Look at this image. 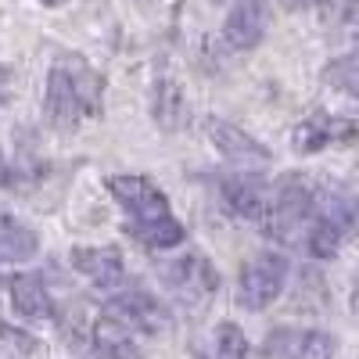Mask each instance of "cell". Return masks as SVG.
I'll list each match as a JSON object with an SVG mask.
<instances>
[{
  "instance_id": "6da1fadb",
  "label": "cell",
  "mask_w": 359,
  "mask_h": 359,
  "mask_svg": "<svg viewBox=\"0 0 359 359\" xmlns=\"http://www.w3.org/2000/svg\"><path fill=\"white\" fill-rule=\"evenodd\" d=\"M101 111V76L76 57L54 62L47 76L43 115L54 130H72L79 118Z\"/></svg>"
},
{
  "instance_id": "7a4b0ae2",
  "label": "cell",
  "mask_w": 359,
  "mask_h": 359,
  "mask_svg": "<svg viewBox=\"0 0 359 359\" xmlns=\"http://www.w3.org/2000/svg\"><path fill=\"white\" fill-rule=\"evenodd\" d=\"M359 233V198L338 184L316 187L313 219L306 226V245L316 259H334L348 237Z\"/></svg>"
},
{
  "instance_id": "3957f363",
  "label": "cell",
  "mask_w": 359,
  "mask_h": 359,
  "mask_svg": "<svg viewBox=\"0 0 359 359\" xmlns=\"http://www.w3.org/2000/svg\"><path fill=\"white\" fill-rule=\"evenodd\" d=\"M313 205H316V187L306 176H284L273 187V194L266 198V212H262V226L273 241H298L313 219Z\"/></svg>"
},
{
  "instance_id": "277c9868",
  "label": "cell",
  "mask_w": 359,
  "mask_h": 359,
  "mask_svg": "<svg viewBox=\"0 0 359 359\" xmlns=\"http://www.w3.org/2000/svg\"><path fill=\"white\" fill-rule=\"evenodd\" d=\"M158 273H162L165 287L180 298V302H187V306L208 302V298L216 294V287H219L216 266L208 262L205 255H198V252H187V255H180V259L165 262Z\"/></svg>"
},
{
  "instance_id": "5b68a950",
  "label": "cell",
  "mask_w": 359,
  "mask_h": 359,
  "mask_svg": "<svg viewBox=\"0 0 359 359\" xmlns=\"http://www.w3.org/2000/svg\"><path fill=\"white\" fill-rule=\"evenodd\" d=\"M284 280H287V259L284 255H255L245 269H241V280H237V302L245 309L259 313L266 306L277 302V294L284 291Z\"/></svg>"
},
{
  "instance_id": "8992f818",
  "label": "cell",
  "mask_w": 359,
  "mask_h": 359,
  "mask_svg": "<svg viewBox=\"0 0 359 359\" xmlns=\"http://www.w3.org/2000/svg\"><path fill=\"white\" fill-rule=\"evenodd\" d=\"M108 191L130 212V223H155L169 216L165 194L147 176H108Z\"/></svg>"
},
{
  "instance_id": "52a82bcc",
  "label": "cell",
  "mask_w": 359,
  "mask_h": 359,
  "mask_svg": "<svg viewBox=\"0 0 359 359\" xmlns=\"http://www.w3.org/2000/svg\"><path fill=\"white\" fill-rule=\"evenodd\" d=\"M338 341L316 327H280L269 334L266 352L277 359H334Z\"/></svg>"
},
{
  "instance_id": "ba28073f",
  "label": "cell",
  "mask_w": 359,
  "mask_h": 359,
  "mask_svg": "<svg viewBox=\"0 0 359 359\" xmlns=\"http://www.w3.org/2000/svg\"><path fill=\"white\" fill-rule=\"evenodd\" d=\"M104 313L115 316L118 323H126L130 331H147V334L162 331V327L169 323L165 306L147 291H123L118 298H111V302L104 306Z\"/></svg>"
},
{
  "instance_id": "9c48e42d",
  "label": "cell",
  "mask_w": 359,
  "mask_h": 359,
  "mask_svg": "<svg viewBox=\"0 0 359 359\" xmlns=\"http://www.w3.org/2000/svg\"><path fill=\"white\" fill-rule=\"evenodd\" d=\"M355 137H359V118H341V115L316 111L294 130V151L313 155L327 144H345V140H355Z\"/></svg>"
},
{
  "instance_id": "30bf717a",
  "label": "cell",
  "mask_w": 359,
  "mask_h": 359,
  "mask_svg": "<svg viewBox=\"0 0 359 359\" xmlns=\"http://www.w3.org/2000/svg\"><path fill=\"white\" fill-rule=\"evenodd\" d=\"M219 191H223V201H226V208H230L233 216H241V219H262L269 191H266L259 172H248V165H245L241 172L223 176Z\"/></svg>"
},
{
  "instance_id": "8fae6325",
  "label": "cell",
  "mask_w": 359,
  "mask_h": 359,
  "mask_svg": "<svg viewBox=\"0 0 359 359\" xmlns=\"http://www.w3.org/2000/svg\"><path fill=\"white\" fill-rule=\"evenodd\" d=\"M205 130H208V137H212V144L219 147V151L233 162V165H266L269 162V151L255 140V137H248L241 126H233V123H226V118H208L205 123Z\"/></svg>"
},
{
  "instance_id": "7c38bea8",
  "label": "cell",
  "mask_w": 359,
  "mask_h": 359,
  "mask_svg": "<svg viewBox=\"0 0 359 359\" xmlns=\"http://www.w3.org/2000/svg\"><path fill=\"white\" fill-rule=\"evenodd\" d=\"M223 36L233 50H252L266 36V0H237L223 22Z\"/></svg>"
},
{
  "instance_id": "4fadbf2b",
  "label": "cell",
  "mask_w": 359,
  "mask_h": 359,
  "mask_svg": "<svg viewBox=\"0 0 359 359\" xmlns=\"http://www.w3.org/2000/svg\"><path fill=\"white\" fill-rule=\"evenodd\" d=\"M72 266L79 269V273L86 280H94L97 287H115L118 280H123V252L118 248H86V245H76L72 248Z\"/></svg>"
},
{
  "instance_id": "5bb4252c",
  "label": "cell",
  "mask_w": 359,
  "mask_h": 359,
  "mask_svg": "<svg viewBox=\"0 0 359 359\" xmlns=\"http://www.w3.org/2000/svg\"><path fill=\"white\" fill-rule=\"evenodd\" d=\"M8 291H11V306L18 316H29V320H54V302L43 287V277L36 273H18L8 280Z\"/></svg>"
},
{
  "instance_id": "9a60e30c",
  "label": "cell",
  "mask_w": 359,
  "mask_h": 359,
  "mask_svg": "<svg viewBox=\"0 0 359 359\" xmlns=\"http://www.w3.org/2000/svg\"><path fill=\"white\" fill-rule=\"evenodd\" d=\"M90 348H94L101 359H140V348L133 345L130 327L118 323L108 313L90 327Z\"/></svg>"
},
{
  "instance_id": "2e32d148",
  "label": "cell",
  "mask_w": 359,
  "mask_h": 359,
  "mask_svg": "<svg viewBox=\"0 0 359 359\" xmlns=\"http://www.w3.org/2000/svg\"><path fill=\"white\" fill-rule=\"evenodd\" d=\"M36 248H40V237L18 216L0 208V259L4 262H25V259L36 255Z\"/></svg>"
},
{
  "instance_id": "e0dca14e",
  "label": "cell",
  "mask_w": 359,
  "mask_h": 359,
  "mask_svg": "<svg viewBox=\"0 0 359 359\" xmlns=\"http://www.w3.org/2000/svg\"><path fill=\"white\" fill-rule=\"evenodd\" d=\"M191 359H252V345L237 323H219L205 348H198Z\"/></svg>"
},
{
  "instance_id": "ac0fdd59",
  "label": "cell",
  "mask_w": 359,
  "mask_h": 359,
  "mask_svg": "<svg viewBox=\"0 0 359 359\" xmlns=\"http://www.w3.org/2000/svg\"><path fill=\"white\" fill-rule=\"evenodd\" d=\"M137 241L144 245V248H176L180 241H184V226H180L172 216H165V219H155V223H130L126 226Z\"/></svg>"
},
{
  "instance_id": "d6986e66",
  "label": "cell",
  "mask_w": 359,
  "mask_h": 359,
  "mask_svg": "<svg viewBox=\"0 0 359 359\" xmlns=\"http://www.w3.org/2000/svg\"><path fill=\"white\" fill-rule=\"evenodd\" d=\"M151 111L158 118V126L172 130L184 123V94H180V86L172 79H158L155 90H151Z\"/></svg>"
},
{
  "instance_id": "ffe728a7",
  "label": "cell",
  "mask_w": 359,
  "mask_h": 359,
  "mask_svg": "<svg viewBox=\"0 0 359 359\" xmlns=\"http://www.w3.org/2000/svg\"><path fill=\"white\" fill-rule=\"evenodd\" d=\"M323 79L334 90H341V94L359 97V50H348V54L334 57V62L323 69Z\"/></svg>"
},
{
  "instance_id": "44dd1931",
  "label": "cell",
  "mask_w": 359,
  "mask_h": 359,
  "mask_svg": "<svg viewBox=\"0 0 359 359\" xmlns=\"http://www.w3.org/2000/svg\"><path fill=\"white\" fill-rule=\"evenodd\" d=\"M0 338H8V341H15V348L22 352V355H29V352H36V338H29V334H22V331H15V327H8V323H0Z\"/></svg>"
},
{
  "instance_id": "7402d4cb",
  "label": "cell",
  "mask_w": 359,
  "mask_h": 359,
  "mask_svg": "<svg viewBox=\"0 0 359 359\" xmlns=\"http://www.w3.org/2000/svg\"><path fill=\"white\" fill-rule=\"evenodd\" d=\"M352 313H355V320H359V277H355V291H352Z\"/></svg>"
},
{
  "instance_id": "603a6c76",
  "label": "cell",
  "mask_w": 359,
  "mask_h": 359,
  "mask_svg": "<svg viewBox=\"0 0 359 359\" xmlns=\"http://www.w3.org/2000/svg\"><path fill=\"white\" fill-rule=\"evenodd\" d=\"M11 79V69H4V65H0V90H4V83Z\"/></svg>"
},
{
  "instance_id": "cb8c5ba5",
  "label": "cell",
  "mask_w": 359,
  "mask_h": 359,
  "mask_svg": "<svg viewBox=\"0 0 359 359\" xmlns=\"http://www.w3.org/2000/svg\"><path fill=\"white\" fill-rule=\"evenodd\" d=\"M0 184H8V165H4V158H0Z\"/></svg>"
},
{
  "instance_id": "d4e9b609",
  "label": "cell",
  "mask_w": 359,
  "mask_h": 359,
  "mask_svg": "<svg viewBox=\"0 0 359 359\" xmlns=\"http://www.w3.org/2000/svg\"><path fill=\"white\" fill-rule=\"evenodd\" d=\"M40 4H50L54 8V4H65V0H40Z\"/></svg>"
}]
</instances>
